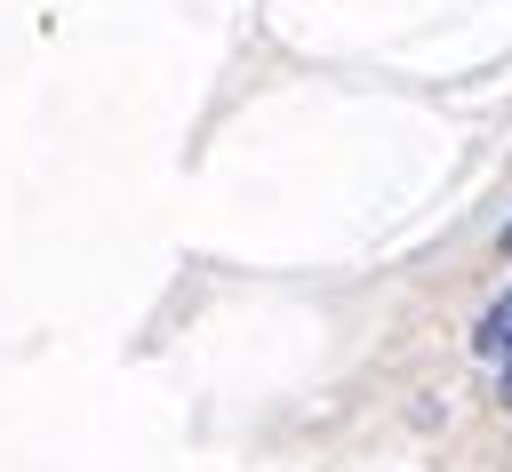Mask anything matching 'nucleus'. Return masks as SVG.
<instances>
[{
	"label": "nucleus",
	"mask_w": 512,
	"mask_h": 472,
	"mask_svg": "<svg viewBox=\"0 0 512 472\" xmlns=\"http://www.w3.org/2000/svg\"><path fill=\"white\" fill-rule=\"evenodd\" d=\"M472 352H480V360H496V368H504V392H512V288H504V296L480 312V328H472Z\"/></svg>",
	"instance_id": "obj_1"
},
{
	"label": "nucleus",
	"mask_w": 512,
	"mask_h": 472,
	"mask_svg": "<svg viewBox=\"0 0 512 472\" xmlns=\"http://www.w3.org/2000/svg\"><path fill=\"white\" fill-rule=\"evenodd\" d=\"M504 248H512V224H504Z\"/></svg>",
	"instance_id": "obj_2"
}]
</instances>
